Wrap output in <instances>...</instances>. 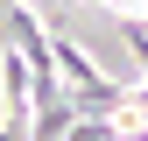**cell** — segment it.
I'll list each match as a JSON object with an SVG mask.
<instances>
[{
  "label": "cell",
  "mask_w": 148,
  "mask_h": 141,
  "mask_svg": "<svg viewBox=\"0 0 148 141\" xmlns=\"http://www.w3.org/2000/svg\"><path fill=\"white\" fill-rule=\"evenodd\" d=\"M14 7H21V0H0V28H7V21H14Z\"/></svg>",
  "instance_id": "cell-1"
}]
</instances>
